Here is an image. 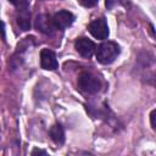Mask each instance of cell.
Here are the masks:
<instances>
[{
	"instance_id": "obj_1",
	"label": "cell",
	"mask_w": 156,
	"mask_h": 156,
	"mask_svg": "<svg viewBox=\"0 0 156 156\" xmlns=\"http://www.w3.org/2000/svg\"><path fill=\"white\" fill-rule=\"evenodd\" d=\"M121 49L119 45L115 41H104L96 49V60L101 65H110L112 63L119 55Z\"/></svg>"
},
{
	"instance_id": "obj_2",
	"label": "cell",
	"mask_w": 156,
	"mask_h": 156,
	"mask_svg": "<svg viewBox=\"0 0 156 156\" xmlns=\"http://www.w3.org/2000/svg\"><path fill=\"white\" fill-rule=\"evenodd\" d=\"M77 85L79 90H82L85 94H96L100 91L101 82L96 76L91 74L90 72H83L78 77Z\"/></svg>"
},
{
	"instance_id": "obj_5",
	"label": "cell",
	"mask_w": 156,
	"mask_h": 156,
	"mask_svg": "<svg viewBox=\"0 0 156 156\" xmlns=\"http://www.w3.org/2000/svg\"><path fill=\"white\" fill-rule=\"evenodd\" d=\"M40 66L43 69L46 71H55L58 68V62L52 50L45 48L40 51Z\"/></svg>"
},
{
	"instance_id": "obj_13",
	"label": "cell",
	"mask_w": 156,
	"mask_h": 156,
	"mask_svg": "<svg viewBox=\"0 0 156 156\" xmlns=\"http://www.w3.org/2000/svg\"><path fill=\"white\" fill-rule=\"evenodd\" d=\"M30 154H32V155H37V154H39V155H46V151L39 150V149H33V151H32Z\"/></svg>"
},
{
	"instance_id": "obj_6",
	"label": "cell",
	"mask_w": 156,
	"mask_h": 156,
	"mask_svg": "<svg viewBox=\"0 0 156 156\" xmlns=\"http://www.w3.org/2000/svg\"><path fill=\"white\" fill-rule=\"evenodd\" d=\"M34 26L39 32H41L43 34H46V35H51L54 33V30L56 29L54 26L52 18L46 13H41V15L37 16Z\"/></svg>"
},
{
	"instance_id": "obj_11",
	"label": "cell",
	"mask_w": 156,
	"mask_h": 156,
	"mask_svg": "<svg viewBox=\"0 0 156 156\" xmlns=\"http://www.w3.org/2000/svg\"><path fill=\"white\" fill-rule=\"evenodd\" d=\"M150 124H151L152 129L156 132V108L150 112Z\"/></svg>"
},
{
	"instance_id": "obj_7",
	"label": "cell",
	"mask_w": 156,
	"mask_h": 156,
	"mask_svg": "<svg viewBox=\"0 0 156 156\" xmlns=\"http://www.w3.org/2000/svg\"><path fill=\"white\" fill-rule=\"evenodd\" d=\"M74 48H76V50H77L83 57H90V56L94 54V51L96 50L95 44H94L90 39H88V38H85V37L78 38V39L74 41Z\"/></svg>"
},
{
	"instance_id": "obj_8",
	"label": "cell",
	"mask_w": 156,
	"mask_h": 156,
	"mask_svg": "<svg viewBox=\"0 0 156 156\" xmlns=\"http://www.w3.org/2000/svg\"><path fill=\"white\" fill-rule=\"evenodd\" d=\"M49 135L56 145H62L65 143V130L60 123H56L50 128Z\"/></svg>"
},
{
	"instance_id": "obj_10",
	"label": "cell",
	"mask_w": 156,
	"mask_h": 156,
	"mask_svg": "<svg viewBox=\"0 0 156 156\" xmlns=\"http://www.w3.org/2000/svg\"><path fill=\"white\" fill-rule=\"evenodd\" d=\"M9 1L17 9V12L28 11V0H9Z\"/></svg>"
},
{
	"instance_id": "obj_9",
	"label": "cell",
	"mask_w": 156,
	"mask_h": 156,
	"mask_svg": "<svg viewBox=\"0 0 156 156\" xmlns=\"http://www.w3.org/2000/svg\"><path fill=\"white\" fill-rule=\"evenodd\" d=\"M17 18H16V22H17V26L20 27L21 30L26 32L30 28V13H29V10L28 11H22V12H17Z\"/></svg>"
},
{
	"instance_id": "obj_3",
	"label": "cell",
	"mask_w": 156,
	"mask_h": 156,
	"mask_svg": "<svg viewBox=\"0 0 156 156\" xmlns=\"http://www.w3.org/2000/svg\"><path fill=\"white\" fill-rule=\"evenodd\" d=\"M88 30L94 38L100 39V40L107 39V37L110 34L107 22L104 17H100V18H96V20L91 21L88 26Z\"/></svg>"
},
{
	"instance_id": "obj_12",
	"label": "cell",
	"mask_w": 156,
	"mask_h": 156,
	"mask_svg": "<svg viewBox=\"0 0 156 156\" xmlns=\"http://www.w3.org/2000/svg\"><path fill=\"white\" fill-rule=\"evenodd\" d=\"M80 2L85 7H94L98 4V0H80Z\"/></svg>"
},
{
	"instance_id": "obj_4",
	"label": "cell",
	"mask_w": 156,
	"mask_h": 156,
	"mask_svg": "<svg viewBox=\"0 0 156 156\" xmlns=\"http://www.w3.org/2000/svg\"><path fill=\"white\" fill-rule=\"evenodd\" d=\"M52 22H54V26L56 29L65 30L66 28L72 26V23L74 22V15L67 10H61L54 15Z\"/></svg>"
}]
</instances>
